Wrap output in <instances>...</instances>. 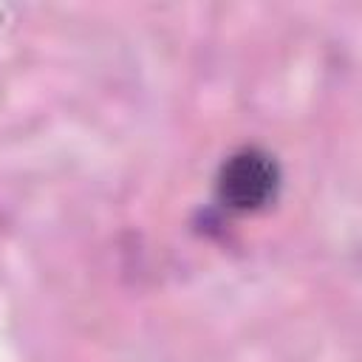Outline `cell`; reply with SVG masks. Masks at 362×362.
<instances>
[{"label": "cell", "mask_w": 362, "mask_h": 362, "mask_svg": "<svg viewBox=\"0 0 362 362\" xmlns=\"http://www.w3.org/2000/svg\"><path fill=\"white\" fill-rule=\"evenodd\" d=\"M280 189V164L260 147L232 153L218 173V198L235 212H255L274 201Z\"/></svg>", "instance_id": "1"}]
</instances>
